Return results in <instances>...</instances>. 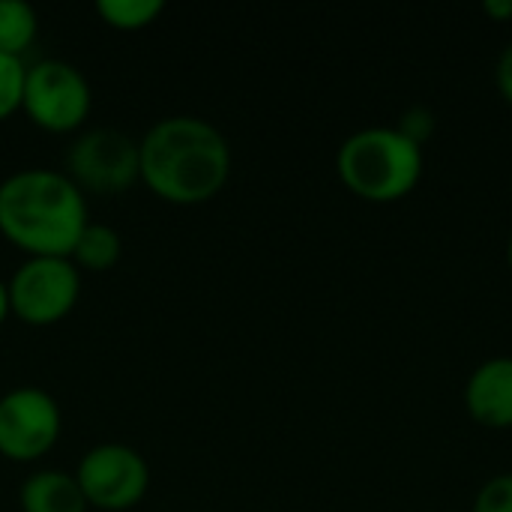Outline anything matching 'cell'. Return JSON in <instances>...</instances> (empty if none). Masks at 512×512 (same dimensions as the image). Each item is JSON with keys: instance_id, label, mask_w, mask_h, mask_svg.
I'll return each instance as SVG.
<instances>
[{"instance_id": "cell-1", "label": "cell", "mask_w": 512, "mask_h": 512, "mask_svg": "<svg viewBox=\"0 0 512 512\" xmlns=\"http://www.w3.org/2000/svg\"><path fill=\"white\" fill-rule=\"evenodd\" d=\"M231 174L228 138L204 117L171 114L138 141V180L171 204H204Z\"/></svg>"}, {"instance_id": "cell-2", "label": "cell", "mask_w": 512, "mask_h": 512, "mask_svg": "<svg viewBox=\"0 0 512 512\" xmlns=\"http://www.w3.org/2000/svg\"><path fill=\"white\" fill-rule=\"evenodd\" d=\"M87 222V198L66 171L21 168L0 183V234L27 258H69Z\"/></svg>"}, {"instance_id": "cell-3", "label": "cell", "mask_w": 512, "mask_h": 512, "mask_svg": "<svg viewBox=\"0 0 512 512\" xmlns=\"http://www.w3.org/2000/svg\"><path fill=\"white\" fill-rule=\"evenodd\" d=\"M342 183L366 201H396L423 174V150L396 126H369L348 135L336 153Z\"/></svg>"}, {"instance_id": "cell-4", "label": "cell", "mask_w": 512, "mask_h": 512, "mask_svg": "<svg viewBox=\"0 0 512 512\" xmlns=\"http://www.w3.org/2000/svg\"><path fill=\"white\" fill-rule=\"evenodd\" d=\"M90 105V81L75 63L48 57L27 66L21 108L39 129L54 135L75 132L87 120Z\"/></svg>"}, {"instance_id": "cell-5", "label": "cell", "mask_w": 512, "mask_h": 512, "mask_svg": "<svg viewBox=\"0 0 512 512\" xmlns=\"http://www.w3.org/2000/svg\"><path fill=\"white\" fill-rule=\"evenodd\" d=\"M63 165L81 192L114 195L138 180V141L114 126H93L75 135Z\"/></svg>"}, {"instance_id": "cell-6", "label": "cell", "mask_w": 512, "mask_h": 512, "mask_svg": "<svg viewBox=\"0 0 512 512\" xmlns=\"http://www.w3.org/2000/svg\"><path fill=\"white\" fill-rule=\"evenodd\" d=\"M6 285L12 315L24 324L48 327L75 309L81 294V270L69 258H27Z\"/></svg>"}, {"instance_id": "cell-7", "label": "cell", "mask_w": 512, "mask_h": 512, "mask_svg": "<svg viewBox=\"0 0 512 512\" xmlns=\"http://www.w3.org/2000/svg\"><path fill=\"white\" fill-rule=\"evenodd\" d=\"M75 480L87 498V507L123 512L141 504V498L147 495L150 468L135 447L96 444L81 456Z\"/></svg>"}, {"instance_id": "cell-8", "label": "cell", "mask_w": 512, "mask_h": 512, "mask_svg": "<svg viewBox=\"0 0 512 512\" xmlns=\"http://www.w3.org/2000/svg\"><path fill=\"white\" fill-rule=\"evenodd\" d=\"M63 414L57 399L33 384L0 396V456L9 462H36L60 438Z\"/></svg>"}, {"instance_id": "cell-9", "label": "cell", "mask_w": 512, "mask_h": 512, "mask_svg": "<svg viewBox=\"0 0 512 512\" xmlns=\"http://www.w3.org/2000/svg\"><path fill=\"white\" fill-rule=\"evenodd\" d=\"M471 417L489 429L512 426V357H492L474 369L465 387Z\"/></svg>"}, {"instance_id": "cell-10", "label": "cell", "mask_w": 512, "mask_h": 512, "mask_svg": "<svg viewBox=\"0 0 512 512\" xmlns=\"http://www.w3.org/2000/svg\"><path fill=\"white\" fill-rule=\"evenodd\" d=\"M18 504L24 512H87V498L75 474L57 468L30 474L18 489Z\"/></svg>"}, {"instance_id": "cell-11", "label": "cell", "mask_w": 512, "mask_h": 512, "mask_svg": "<svg viewBox=\"0 0 512 512\" xmlns=\"http://www.w3.org/2000/svg\"><path fill=\"white\" fill-rule=\"evenodd\" d=\"M123 255V240L120 234L105 225V222H87L84 231L78 234L69 261L78 270H90V273H105L111 270Z\"/></svg>"}, {"instance_id": "cell-12", "label": "cell", "mask_w": 512, "mask_h": 512, "mask_svg": "<svg viewBox=\"0 0 512 512\" xmlns=\"http://www.w3.org/2000/svg\"><path fill=\"white\" fill-rule=\"evenodd\" d=\"M39 30L36 9L24 0H0V54L21 57Z\"/></svg>"}, {"instance_id": "cell-13", "label": "cell", "mask_w": 512, "mask_h": 512, "mask_svg": "<svg viewBox=\"0 0 512 512\" xmlns=\"http://www.w3.org/2000/svg\"><path fill=\"white\" fill-rule=\"evenodd\" d=\"M96 12L114 30H141L165 12V3L162 0H96Z\"/></svg>"}, {"instance_id": "cell-14", "label": "cell", "mask_w": 512, "mask_h": 512, "mask_svg": "<svg viewBox=\"0 0 512 512\" xmlns=\"http://www.w3.org/2000/svg\"><path fill=\"white\" fill-rule=\"evenodd\" d=\"M24 72H27V66L21 57L0 54V120H6L9 114H15L21 108Z\"/></svg>"}, {"instance_id": "cell-15", "label": "cell", "mask_w": 512, "mask_h": 512, "mask_svg": "<svg viewBox=\"0 0 512 512\" xmlns=\"http://www.w3.org/2000/svg\"><path fill=\"white\" fill-rule=\"evenodd\" d=\"M474 512H512V474L492 477L474 501Z\"/></svg>"}, {"instance_id": "cell-16", "label": "cell", "mask_w": 512, "mask_h": 512, "mask_svg": "<svg viewBox=\"0 0 512 512\" xmlns=\"http://www.w3.org/2000/svg\"><path fill=\"white\" fill-rule=\"evenodd\" d=\"M408 141H414L417 147H423V141L435 132V114L426 105H414L402 114V123L396 126Z\"/></svg>"}, {"instance_id": "cell-17", "label": "cell", "mask_w": 512, "mask_h": 512, "mask_svg": "<svg viewBox=\"0 0 512 512\" xmlns=\"http://www.w3.org/2000/svg\"><path fill=\"white\" fill-rule=\"evenodd\" d=\"M495 78H498V87H501V93L507 96V102H512V42L501 51V57H498Z\"/></svg>"}, {"instance_id": "cell-18", "label": "cell", "mask_w": 512, "mask_h": 512, "mask_svg": "<svg viewBox=\"0 0 512 512\" xmlns=\"http://www.w3.org/2000/svg\"><path fill=\"white\" fill-rule=\"evenodd\" d=\"M486 12L495 15V18H512V0H489Z\"/></svg>"}, {"instance_id": "cell-19", "label": "cell", "mask_w": 512, "mask_h": 512, "mask_svg": "<svg viewBox=\"0 0 512 512\" xmlns=\"http://www.w3.org/2000/svg\"><path fill=\"white\" fill-rule=\"evenodd\" d=\"M12 315V303H9V285L0 279V324Z\"/></svg>"}, {"instance_id": "cell-20", "label": "cell", "mask_w": 512, "mask_h": 512, "mask_svg": "<svg viewBox=\"0 0 512 512\" xmlns=\"http://www.w3.org/2000/svg\"><path fill=\"white\" fill-rule=\"evenodd\" d=\"M507 258H510V267H512V237H510V246H507Z\"/></svg>"}]
</instances>
